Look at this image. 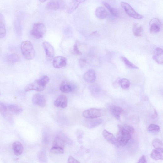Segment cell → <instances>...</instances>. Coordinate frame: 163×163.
Wrapping results in <instances>:
<instances>
[{"instance_id":"6da1fadb","label":"cell","mask_w":163,"mask_h":163,"mask_svg":"<svg viewBox=\"0 0 163 163\" xmlns=\"http://www.w3.org/2000/svg\"><path fill=\"white\" fill-rule=\"evenodd\" d=\"M21 53L24 57L28 60L33 59L35 56V51L32 43L30 41H23L21 44Z\"/></svg>"},{"instance_id":"7a4b0ae2","label":"cell","mask_w":163,"mask_h":163,"mask_svg":"<svg viewBox=\"0 0 163 163\" xmlns=\"http://www.w3.org/2000/svg\"><path fill=\"white\" fill-rule=\"evenodd\" d=\"M118 127L119 131L117 139L120 145L124 146L130 140L132 134L124 130L121 125H119Z\"/></svg>"},{"instance_id":"3957f363","label":"cell","mask_w":163,"mask_h":163,"mask_svg":"<svg viewBox=\"0 0 163 163\" xmlns=\"http://www.w3.org/2000/svg\"><path fill=\"white\" fill-rule=\"evenodd\" d=\"M46 31L45 25L43 23L39 22L35 23L30 34L35 38L39 39L43 37Z\"/></svg>"},{"instance_id":"277c9868","label":"cell","mask_w":163,"mask_h":163,"mask_svg":"<svg viewBox=\"0 0 163 163\" xmlns=\"http://www.w3.org/2000/svg\"><path fill=\"white\" fill-rule=\"evenodd\" d=\"M121 5L127 14L130 17L138 19H141L144 18L143 16L137 12L128 3L122 2Z\"/></svg>"},{"instance_id":"5b68a950","label":"cell","mask_w":163,"mask_h":163,"mask_svg":"<svg viewBox=\"0 0 163 163\" xmlns=\"http://www.w3.org/2000/svg\"><path fill=\"white\" fill-rule=\"evenodd\" d=\"M102 112L101 109L91 108L84 111L83 112V115L87 119L98 118L102 115Z\"/></svg>"},{"instance_id":"8992f818","label":"cell","mask_w":163,"mask_h":163,"mask_svg":"<svg viewBox=\"0 0 163 163\" xmlns=\"http://www.w3.org/2000/svg\"><path fill=\"white\" fill-rule=\"evenodd\" d=\"M45 87L38 79L27 85L25 90L27 92L31 90H35L40 92L44 90Z\"/></svg>"},{"instance_id":"52a82bcc","label":"cell","mask_w":163,"mask_h":163,"mask_svg":"<svg viewBox=\"0 0 163 163\" xmlns=\"http://www.w3.org/2000/svg\"><path fill=\"white\" fill-rule=\"evenodd\" d=\"M64 4L63 1L58 0H52L46 5V8L48 10H57L64 8Z\"/></svg>"},{"instance_id":"ba28073f","label":"cell","mask_w":163,"mask_h":163,"mask_svg":"<svg viewBox=\"0 0 163 163\" xmlns=\"http://www.w3.org/2000/svg\"><path fill=\"white\" fill-rule=\"evenodd\" d=\"M149 25L150 32L152 34H156L159 32L162 27L160 20L156 18L151 20L149 23Z\"/></svg>"},{"instance_id":"9c48e42d","label":"cell","mask_w":163,"mask_h":163,"mask_svg":"<svg viewBox=\"0 0 163 163\" xmlns=\"http://www.w3.org/2000/svg\"><path fill=\"white\" fill-rule=\"evenodd\" d=\"M102 134L104 137L108 142L117 147H119L120 145L117 139L113 134L106 130L103 131Z\"/></svg>"},{"instance_id":"30bf717a","label":"cell","mask_w":163,"mask_h":163,"mask_svg":"<svg viewBox=\"0 0 163 163\" xmlns=\"http://www.w3.org/2000/svg\"><path fill=\"white\" fill-rule=\"evenodd\" d=\"M32 102L34 105L41 107H45L46 103L44 97L39 94L34 95L32 98Z\"/></svg>"},{"instance_id":"8fae6325","label":"cell","mask_w":163,"mask_h":163,"mask_svg":"<svg viewBox=\"0 0 163 163\" xmlns=\"http://www.w3.org/2000/svg\"><path fill=\"white\" fill-rule=\"evenodd\" d=\"M42 45L45 51L46 57L51 59L55 55V52L53 46L48 42H44Z\"/></svg>"},{"instance_id":"7c38bea8","label":"cell","mask_w":163,"mask_h":163,"mask_svg":"<svg viewBox=\"0 0 163 163\" xmlns=\"http://www.w3.org/2000/svg\"><path fill=\"white\" fill-rule=\"evenodd\" d=\"M67 64V59L62 56L55 57L53 61V66L57 68H60L64 67Z\"/></svg>"},{"instance_id":"4fadbf2b","label":"cell","mask_w":163,"mask_h":163,"mask_svg":"<svg viewBox=\"0 0 163 163\" xmlns=\"http://www.w3.org/2000/svg\"><path fill=\"white\" fill-rule=\"evenodd\" d=\"M67 102L66 97L64 95H61L55 101L54 105L57 107L65 108L67 107Z\"/></svg>"},{"instance_id":"5bb4252c","label":"cell","mask_w":163,"mask_h":163,"mask_svg":"<svg viewBox=\"0 0 163 163\" xmlns=\"http://www.w3.org/2000/svg\"><path fill=\"white\" fill-rule=\"evenodd\" d=\"M83 78L85 81L88 83H94L96 79V76L95 71L93 69L89 70L84 74Z\"/></svg>"},{"instance_id":"9a60e30c","label":"cell","mask_w":163,"mask_h":163,"mask_svg":"<svg viewBox=\"0 0 163 163\" xmlns=\"http://www.w3.org/2000/svg\"><path fill=\"white\" fill-rule=\"evenodd\" d=\"M88 119L85 122V125L89 128H95L101 124L103 122L101 118Z\"/></svg>"},{"instance_id":"2e32d148","label":"cell","mask_w":163,"mask_h":163,"mask_svg":"<svg viewBox=\"0 0 163 163\" xmlns=\"http://www.w3.org/2000/svg\"><path fill=\"white\" fill-rule=\"evenodd\" d=\"M163 51L162 49L157 48L153 57V59L158 64L162 65L163 63Z\"/></svg>"},{"instance_id":"e0dca14e","label":"cell","mask_w":163,"mask_h":163,"mask_svg":"<svg viewBox=\"0 0 163 163\" xmlns=\"http://www.w3.org/2000/svg\"><path fill=\"white\" fill-rule=\"evenodd\" d=\"M86 1L87 0H73L68 5L67 8V12L68 13H72L78 8L80 4Z\"/></svg>"},{"instance_id":"ac0fdd59","label":"cell","mask_w":163,"mask_h":163,"mask_svg":"<svg viewBox=\"0 0 163 163\" xmlns=\"http://www.w3.org/2000/svg\"><path fill=\"white\" fill-rule=\"evenodd\" d=\"M6 33L5 19L3 15L0 13V39L4 38Z\"/></svg>"},{"instance_id":"d6986e66","label":"cell","mask_w":163,"mask_h":163,"mask_svg":"<svg viewBox=\"0 0 163 163\" xmlns=\"http://www.w3.org/2000/svg\"><path fill=\"white\" fill-rule=\"evenodd\" d=\"M95 14L98 18L100 19H103L107 17L108 13L106 9L104 7H99L96 8Z\"/></svg>"},{"instance_id":"ffe728a7","label":"cell","mask_w":163,"mask_h":163,"mask_svg":"<svg viewBox=\"0 0 163 163\" xmlns=\"http://www.w3.org/2000/svg\"><path fill=\"white\" fill-rule=\"evenodd\" d=\"M13 149L14 154L17 156H19L23 152L24 147L20 143L15 142L13 144Z\"/></svg>"},{"instance_id":"44dd1931","label":"cell","mask_w":163,"mask_h":163,"mask_svg":"<svg viewBox=\"0 0 163 163\" xmlns=\"http://www.w3.org/2000/svg\"><path fill=\"white\" fill-rule=\"evenodd\" d=\"M112 114L117 120H119L121 115L123 111V109L121 107L114 106L111 108Z\"/></svg>"},{"instance_id":"7402d4cb","label":"cell","mask_w":163,"mask_h":163,"mask_svg":"<svg viewBox=\"0 0 163 163\" xmlns=\"http://www.w3.org/2000/svg\"><path fill=\"white\" fill-rule=\"evenodd\" d=\"M5 60L8 63L13 64L19 62L20 58L18 55L14 53L7 56L5 58Z\"/></svg>"},{"instance_id":"603a6c76","label":"cell","mask_w":163,"mask_h":163,"mask_svg":"<svg viewBox=\"0 0 163 163\" xmlns=\"http://www.w3.org/2000/svg\"><path fill=\"white\" fill-rule=\"evenodd\" d=\"M133 32L134 35L136 37H141L143 32L142 26L139 25L137 23H135L133 26Z\"/></svg>"},{"instance_id":"cb8c5ba5","label":"cell","mask_w":163,"mask_h":163,"mask_svg":"<svg viewBox=\"0 0 163 163\" xmlns=\"http://www.w3.org/2000/svg\"><path fill=\"white\" fill-rule=\"evenodd\" d=\"M60 90L63 93H68L72 91L73 88L70 84L65 81H63L60 85Z\"/></svg>"},{"instance_id":"d4e9b609","label":"cell","mask_w":163,"mask_h":163,"mask_svg":"<svg viewBox=\"0 0 163 163\" xmlns=\"http://www.w3.org/2000/svg\"><path fill=\"white\" fill-rule=\"evenodd\" d=\"M65 142L59 136H56L53 142V146L64 149Z\"/></svg>"},{"instance_id":"484cf974","label":"cell","mask_w":163,"mask_h":163,"mask_svg":"<svg viewBox=\"0 0 163 163\" xmlns=\"http://www.w3.org/2000/svg\"><path fill=\"white\" fill-rule=\"evenodd\" d=\"M163 152L156 149H153L150 154L151 157L155 160H163Z\"/></svg>"},{"instance_id":"4316f807","label":"cell","mask_w":163,"mask_h":163,"mask_svg":"<svg viewBox=\"0 0 163 163\" xmlns=\"http://www.w3.org/2000/svg\"><path fill=\"white\" fill-rule=\"evenodd\" d=\"M8 109L13 113L19 114L22 111V109L18 106L14 104H11L8 106Z\"/></svg>"},{"instance_id":"83f0119b","label":"cell","mask_w":163,"mask_h":163,"mask_svg":"<svg viewBox=\"0 0 163 163\" xmlns=\"http://www.w3.org/2000/svg\"><path fill=\"white\" fill-rule=\"evenodd\" d=\"M152 145L155 149L163 152V144L160 139H155L152 141Z\"/></svg>"},{"instance_id":"f1b7e54d","label":"cell","mask_w":163,"mask_h":163,"mask_svg":"<svg viewBox=\"0 0 163 163\" xmlns=\"http://www.w3.org/2000/svg\"><path fill=\"white\" fill-rule=\"evenodd\" d=\"M103 4L111 15L115 17H117L118 16V13L117 10L112 7L109 4L105 2H103Z\"/></svg>"},{"instance_id":"f546056e","label":"cell","mask_w":163,"mask_h":163,"mask_svg":"<svg viewBox=\"0 0 163 163\" xmlns=\"http://www.w3.org/2000/svg\"><path fill=\"white\" fill-rule=\"evenodd\" d=\"M121 59L124 64L128 68L134 69H137L138 68L137 66L131 62L125 57L122 56L121 57Z\"/></svg>"},{"instance_id":"4dcf8cb0","label":"cell","mask_w":163,"mask_h":163,"mask_svg":"<svg viewBox=\"0 0 163 163\" xmlns=\"http://www.w3.org/2000/svg\"><path fill=\"white\" fill-rule=\"evenodd\" d=\"M8 111V106L4 103L0 101V113L5 117L7 116Z\"/></svg>"},{"instance_id":"1f68e13d","label":"cell","mask_w":163,"mask_h":163,"mask_svg":"<svg viewBox=\"0 0 163 163\" xmlns=\"http://www.w3.org/2000/svg\"><path fill=\"white\" fill-rule=\"evenodd\" d=\"M91 90L93 95L96 96L101 95V90L99 86L97 85H94L91 87Z\"/></svg>"},{"instance_id":"d6a6232c","label":"cell","mask_w":163,"mask_h":163,"mask_svg":"<svg viewBox=\"0 0 163 163\" xmlns=\"http://www.w3.org/2000/svg\"><path fill=\"white\" fill-rule=\"evenodd\" d=\"M52 153L56 154H62L64 153V149L59 147H53L50 150Z\"/></svg>"},{"instance_id":"836d02e7","label":"cell","mask_w":163,"mask_h":163,"mask_svg":"<svg viewBox=\"0 0 163 163\" xmlns=\"http://www.w3.org/2000/svg\"><path fill=\"white\" fill-rule=\"evenodd\" d=\"M130 85L129 81L127 79H121L120 82V86L123 89H126L128 88Z\"/></svg>"},{"instance_id":"e575fe53","label":"cell","mask_w":163,"mask_h":163,"mask_svg":"<svg viewBox=\"0 0 163 163\" xmlns=\"http://www.w3.org/2000/svg\"><path fill=\"white\" fill-rule=\"evenodd\" d=\"M148 131L151 132H159L160 130V127L156 124H152L150 125L148 127Z\"/></svg>"},{"instance_id":"d590c367","label":"cell","mask_w":163,"mask_h":163,"mask_svg":"<svg viewBox=\"0 0 163 163\" xmlns=\"http://www.w3.org/2000/svg\"><path fill=\"white\" fill-rule=\"evenodd\" d=\"M39 81L44 86H46L50 81L49 77L46 76H44L39 79Z\"/></svg>"},{"instance_id":"8d00e7d4","label":"cell","mask_w":163,"mask_h":163,"mask_svg":"<svg viewBox=\"0 0 163 163\" xmlns=\"http://www.w3.org/2000/svg\"><path fill=\"white\" fill-rule=\"evenodd\" d=\"M73 51L74 53L77 55H80L82 54V53L79 49L78 43L77 42L75 43L74 45Z\"/></svg>"},{"instance_id":"74e56055","label":"cell","mask_w":163,"mask_h":163,"mask_svg":"<svg viewBox=\"0 0 163 163\" xmlns=\"http://www.w3.org/2000/svg\"><path fill=\"white\" fill-rule=\"evenodd\" d=\"M39 158L40 160L42 162H45L46 160V156L44 153L41 152H40L39 154Z\"/></svg>"},{"instance_id":"f35d334b","label":"cell","mask_w":163,"mask_h":163,"mask_svg":"<svg viewBox=\"0 0 163 163\" xmlns=\"http://www.w3.org/2000/svg\"><path fill=\"white\" fill-rule=\"evenodd\" d=\"M121 79L119 78L115 81L113 83V85L114 88H117L120 86V82Z\"/></svg>"},{"instance_id":"ab89813d","label":"cell","mask_w":163,"mask_h":163,"mask_svg":"<svg viewBox=\"0 0 163 163\" xmlns=\"http://www.w3.org/2000/svg\"><path fill=\"white\" fill-rule=\"evenodd\" d=\"M68 163H80V162L78 161L73 156H69L67 161Z\"/></svg>"},{"instance_id":"60d3db41","label":"cell","mask_w":163,"mask_h":163,"mask_svg":"<svg viewBox=\"0 0 163 163\" xmlns=\"http://www.w3.org/2000/svg\"><path fill=\"white\" fill-rule=\"evenodd\" d=\"M138 162L139 163H147V161L146 157L144 156H142L141 158L139 159Z\"/></svg>"},{"instance_id":"b9f144b4","label":"cell","mask_w":163,"mask_h":163,"mask_svg":"<svg viewBox=\"0 0 163 163\" xmlns=\"http://www.w3.org/2000/svg\"><path fill=\"white\" fill-rule=\"evenodd\" d=\"M39 1L42 3H43L47 1V0H39Z\"/></svg>"},{"instance_id":"7bdbcfd3","label":"cell","mask_w":163,"mask_h":163,"mask_svg":"<svg viewBox=\"0 0 163 163\" xmlns=\"http://www.w3.org/2000/svg\"><path fill=\"white\" fill-rule=\"evenodd\" d=\"M1 92H0V95H1Z\"/></svg>"}]
</instances>
